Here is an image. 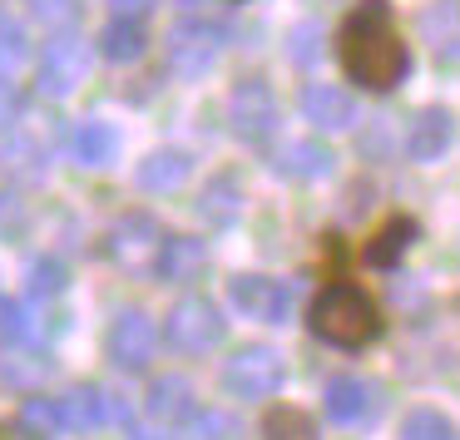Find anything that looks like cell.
I'll use <instances>...</instances> for the list:
<instances>
[{
	"label": "cell",
	"instance_id": "obj_1",
	"mask_svg": "<svg viewBox=\"0 0 460 440\" xmlns=\"http://www.w3.org/2000/svg\"><path fill=\"white\" fill-rule=\"evenodd\" d=\"M332 55H337L347 84L367 94H391L411 75V45L401 35L391 0H351L332 35Z\"/></svg>",
	"mask_w": 460,
	"mask_h": 440
},
{
	"label": "cell",
	"instance_id": "obj_2",
	"mask_svg": "<svg viewBox=\"0 0 460 440\" xmlns=\"http://www.w3.org/2000/svg\"><path fill=\"white\" fill-rule=\"evenodd\" d=\"M307 331L317 341H327V347L361 351V347H371V341H381L386 312H381V302L371 297L361 282L341 277V272H327L317 297L307 302Z\"/></svg>",
	"mask_w": 460,
	"mask_h": 440
},
{
	"label": "cell",
	"instance_id": "obj_3",
	"mask_svg": "<svg viewBox=\"0 0 460 440\" xmlns=\"http://www.w3.org/2000/svg\"><path fill=\"white\" fill-rule=\"evenodd\" d=\"M228 50V21L208 11H183L164 40V65L173 80H203Z\"/></svg>",
	"mask_w": 460,
	"mask_h": 440
},
{
	"label": "cell",
	"instance_id": "obj_4",
	"mask_svg": "<svg viewBox=\"0 0 460 440\" xmlns=\"http://www.w3.org/2000/svg\"><path fill=\"white\" fill-rule=\"evenodd\" d=\"M228 134L248 149H272L282 129V104L272 94V84L262 75H243L238 84L228 90Z\"/></svg>",
	"mask_w": 460,
	"mask_h": 440
},
{
	"label": "cell",
	"instance_id": "obj_5",
	"mask_svg": "<svg viewBox=\"0 0 460 440\" xmlns=\"http://www.w3.org/2000/svg\"><path fill=\"white\" fill-rule=\"evenodd\" d=\"M223 337H228V312L203 292L179 297L164 317V341H169L173 356H208L223 347Z\"/></svg>",
	"mask_w": 460,
	"mask_h": 440
},
{
	"label": "cell",
	"instance_id": "obj_6",
	"mask_svg": "<svg viewBox=\"0 0 460 440\" xmlns=\"http://www.w3.org/2000/svg\"><path fill=\"white\" fill-rule=\"evenodd\" d=\"M218 381H223V396L233 400H272L288 381V356L268 341H243V347L228 351Z\"/></svg>",
	"mask_w": 460,
	"mask_h": 440
},
{
	"label": "cell",
	"instance_id": "obj_7",
	"mask_svg": "<svg viewBox=\"0 0 460 440\" xmlns=\"http://www.w3.org/2000/svg\"><path fill=\"white\" fill-rule=\"evenodd\" d=\"M90 65H94V50L80 31H50V40L35 50V90L45 100H70L84 80H90Z\"/></svg>",
	"mask_w": 460,
	"mask_h": 440
},
{
	"label": "cell",
	"instance_id": "obj_8",
	"mask_svg": "<svg viewBox=\"0 0 460 440\" xmlns=\"http://www.w3.org/2000/svg\"><path fill=\"white\" fill-rule=\"evenodd\" d=\"M228 307L262 327H288L297 312V282L268 277V272H233L228 277Z\"/></svg>",
	"mask_w": 460,
	"mask_h": 440
},
{
	"label": "cell",
	"instance_id": "obj_9",
	"mask_svg": "<svg viewBox=\"0 0 460 440\" xmlns=\"http://www.w3.org/2000/svg\"><path fill=\"white\" fill-rule=\"evenodd\" d=\"M164 242V228L149 208H129L104 228V258L124 272H149L154 268V252Z\"/></svg>",
	"mask_w": 460,
	"mask_h": 440
},
{
	"label": "cell",
	"instance_id": "obj_10",
	"mask_svg": "<svg viewBox=\"0 0 460 440\" xmlns=\"http://www.w3.org/2000/svg\"><path fill=\"white\" fill-rule=\"evenodd\" d=\"M154 351H159V327H154L149 312L139 307H124L110 317V327H104V356H110L114 371H149Z\"/></svg>",
	"mask_w": 460,
	"mask_h": 440
},
{
	"label": "cell",
	"instance_id": "obj_11",
	"mask_svg": "<svg viewBox=\"0 0 460 440\" xmlns=\"http://www.w3.org/2000/svg\"><path fill=\"white\" fill-rule=\"evenodd\" d=\"M65 430H104V426H129V406L119 391L100 386V381H75L60 396Z\"/></svg>",
	"mask_w": 460,
	"mask_h": 440
},
{
	"label": "cell",
	"instance_id": "obj_12",
	"mask_svg": "<svg viewBox=\"0 0 460 440\" xmlns=\"http://www.w3.org/2000/svg\"><path fill=\"white\" fill-rule=\"evenodd\" d=\"M297 110H302V119H307L317 134H347V129L361 124L357 94H351L347 84H332V80H307L302 84Z\"/></svg>",
	"mask_w": 460,
	"mask_h": 440
},
{
	"label": "cell",
	"instance_id": "obj_13",
	"mask_svg": "<svg viewBox=\"0 0 460 440\" xmlns=\"http://www.w3.org/2000/svg\"><path fill=\"white\" fill-rule=\"evenodd\" d=\"M268 163L278 179L288 183H317V179H332L337 173V149H332L322 134H312V139H282L268 149Z\"/></svg>",
	"mask_w": 460,
	"mask_h": 440
},
{
	"label": "cell",
	"instance_id": "obj_14",
	"mask_svg": "<svg viewBox=\"0 0 460 440\" xmlns=\"http://www.w3.org/2000/svg\"><path fill=\"white\" fill-rule=\"evenodd\" d=\"M450 144H456V110H450V104H420V110L411 114L406 134H401V154H406L411 163L446 159Z\"/></svg>",
	"mask_w": 460,
	"mask_h": 440
},
{
	"label": "cell",
	"instance_id": "obj_15",
	"mask_svg": "<svg viewBox=\"0 0 460 440\" xmlns=\"http://www.w3.org/2000/svg\"><path fill=\"white\" fill-rule=\"evenodd\" d=\"M381 410V386L367 376H332L322 386V416L332 426H371Z\"/></svg>",
	"mask_w": 460,
	"mask_h": 440
},
{
	"label": "cell",
	"instance_id": "obj_16",
	"mask_svg": "<svg viewBox=\"0 0 460 440\" xmlns=\"http://www.w3.org/2000/svg\"><path fill=\"white\" fill-rule=\"evenodd\" d=\"M248 208V189H243L238 169H213L203 179V189L193 193V213H199L203 228H233Z\"/></svg>",
	"mask_w": 460,
	"mask_h": 440
},
{
	"label": "cell",
	"instance_id": "obj_17",
	"mask_svg": "<svg viewBox=\"0 0 460 440\" xmlns=\"http://www.w3.org/2000/svg\"><path fill=\"white\" fill-rule=\"evenodd\" d=\"M416 238H420L416 213H386V218L367 233V242L357 248V258L367 262V268H376V272H391V268H401V258H406L411 248H416Z\"/></svg>",
	"mask_w": 460,
	"mask_h": 440
},
{
	"label": "cell",
	"instance_id": "obj_18",
	"mask_svg": "<svg viewBox=\"0 0 460 440\" xmlns=\"http://www.w3.org/2000/svg\"><path fill=\"white\" fill-rule=\"evenodd\" d=\"M0 169L11 173L15 183L50 179V139H45V129H31V124L5 129V139H0Z\"/></svg>",
	"mask_w": 460,
	"mask_h": 440
},
{
	"label": "cell",
	"instance_id": "obj_19",
	"mask_svg": "<svg viewBox=\"0 0 460 440\" xmlns=\"http://www.w3.org/2000/svg\"><path fill=\"white\" fill-rule=\"evenodd\" d=\"M149 272L159 282H169V287H189V282H199L208 272V242L193 238V233H164Z\"/></svg>",
	"mask_w": 460,
	"mask_h": 440
},
{
	"label": "cell",
	"instance_id": "obj_20",
	"mask_svg": "<svg viewBox=\"0 0 460 440\" xmlns=\"http://www.w3.org/2000/svg\"><path fill=\"white\" fill-rule=\"evenodd\" d=\"M144 410H149V420L179 430V426H189L203 406H199V391H193V381L183 376V371H164V376H154L149 391H144Z\"/></svg>",
	"mask_w": 460,
	"mask_h": 440
},
{
	"label": "cell",
	"instance_id": "obj_21",
	"mask_svg": "<svg viewBox=\"0 0 460 440\" xmlns=\"http://www.w3.org/2000/svg\"><path fill=\"white\" fill-rule=\"evenodd\" d=\"M416 31L436 65H460V0H430V5H420Z\"/></svg>",
	"mask_w": 460,
	"mask_h": 440
},
{
	"label": "cell",
	"instance_id": "obj_22",
	"mask_svg": "<svg viewBox=\"0 0 460 440\" xmlns=\"http://www.w3.org/2000/svg\"><path fill=\"white\" fill-rule=\"evenodd\" d=\"M193 154L179 149V144H164V149H149L134 169V189L139 193H173L193 179Z\"/></svg>",
	"mask_w": 460,
	"mask_h": 440
},
{
	"label": "cell",
	"instance_id": "obj_23",
	"mask_svg": "<svg viewBox=\"0 0 460 440\" xmlns=\"http://www.w3.org/2000/svg\"><path fill=\"white\" fill-rule=\"evenodd\" d=\"M65 154H70L80 169H110L114 154H119V129L104 119H80L65 134Z\"/></svg>",
	"mask_w": 460,
	"mask_h": 440
},
{
	"label": "cell",
	"instance_id": "obj_24",
	"mask_svg": "<svg viewBox=\"0 0 460 440\" xmlns=\"http://www.w3.org/2000/svg\"><path fill=\"white\" fill-rule=\"evenodd\" d=\"M94 50L110 65H134L149 55V21H104L100 35H94Z\"/></svg>",
	"mask_w": 460,
	"mask_h": 440
},
{
	"label": "cell",
	"instance_id": "obj_25",
	"mask_svg": "<svg viewBox=\"0 0 460 440\" xmlns=\"http://www.w3.org/2000/svg\"><path fill=\"white\" fill-rule=\"evenodd\" d=\"M258 440H322V430L312 410L292 406V400H268L258 420Z\"/></svg>",
	"mask_w": 460,
	"mask_h": 440
},
{
	"label": "cell",
	"instance_id": "obj_26",
	"mask_svg": "<svg viewBox=\"0 0 460 440\" xmlns=\"http://www.w3.org/2000/svg\"><path fill=\"white\" fill-rule=\"evenodd\" d=\"M70 292V268L55 252H35L25 262V302H60Z\"/></svg>",
	"mask_w": 460,
	"mask_h": 440
},
{
	"label": "cell",
	"instance_id": "obj_27",
	"mask_svg": "<svg viewBox=\"0 0 460 440\" xmlns=\"http://www.w3.org/2000/svg\"><path fill=\"white\" fill-rule=\"evenodd\" d=\"M31 60H35L31 25H25L15 11H5V5H0V75L11 80V75H21Z\"/></svg>",
	"mask_w": 460,
	"mask_h": 440
},
{
	"label": "cell",
	"instance_id": "obj_28",
	"mask_svg": "<svg viewBox=\"0 0 460 440\" xmlns=\"http://www.w3.org/2000/svg\"><path fill=\"white\" fill-rule=\"evenodd\" d=\"M401 440H460V426L440 406H411L401 416Z\"/></svg>",
	"mask_w": 460,
	"mask_h": 440
},
{
	"label": "cell",
	"instance_id": "obj_29",
	"mask_svg": "<svg viewBox=\"0 0 460 440\" xmlns=\"http://www.w3.org/2000/svg\"><path fill=\"white\" fill-rule=\"evenodd\" d=\"M21 420L25 430H35L40 440H50V436H60L65 430V410H60V396H45V391H25L21 396Z\"/></svg>",
	"mask_w": 460,
	"mask_h": 440
},
{
	"label": "cell",
	"instance_id": "obj_30",
	"mask_svg": "<svg viewBox=\"0 0 460 440\" xmlns=\"http://www.w3.org/2000/svg\"><path fill=\"white\" fill-rule=\"evenodd\" d=\"M45 376H50V356H45V351H21V347H15L11 356L0 361V381L15 386L21 396H25V391H40Z\"/></svg>",
	"mask_w": 460,
	"mask_h": 440
},
{
	"label": "cell",
	"instance_id": "obj_31",
	"mask_svg": "<svg viewBox=\"0 0 460 440\" xmlns=\"http://www.w3.org/2000/svg\"><path fill=\"white\" fill-rule=\"evenodd\" d=\"M35 337V312L25 297H0V347L15 351V347H31Z\"/></svg>",
	"mask_w": 460,
	"mask_h": 440
},
{
	"label": "cell",
	"instance_id": "obj_32",
	"mask_svg": "<svg viewBox=\"0 0 460 440\" xmlns=\"http://www.w3.org/2000/svg\"><path fill=\"white\" fill-rule=\"evenodd\" d=\"M322 45H327V31H322L317 21H297L288 31V60L297 65V70H312V65L322 60Z\"/></svg>",
	"mask_w": 460,
	"mask_h": 440
},
{
	"label": "cell",
	"instance_id": "obj_33",
	"mask_svg": "<svg viewBox=\"0 0 460 440\" xmlns=\"http://www.w3.org/2000/svg\"><path fill=\"white\" fill-rule=\"evenodd\" d=\"M357 149H361V159L386 163L391 154L401 149V144H396V134H391L386 119H361V124H357Z\"/></svg>",
	"mask_w": 460,
	"mask_h": 440
},
{
	"label": "cell",
	"instance_id": "obj_34",
	"mask_svg": "<svg viewBox=\"0 0 460 440\" xmlns=\"http://www.w3.org/2000/svg\"><path fill=\"white\" fill-rule=\"evenodd\" d=\"M183 436L189 440H243V426L228 410H199V416L183 426Z\"/></svg>",
	"mask_w": 460,
	"mask_h": 440
},
{
	"label": "cell",
	"instance_id": "obj_35",
	"mask_svg": "<svg viewBox=\"0 0 460 440\" xmlns=\"http://www.w3.org/2000/svg\"><path fill=\"white\" fill-rule=\"evenodd\" d=\"M31 5V21L45 25V31H70L80 21V5L84 0H25Z\"/></svg>",
	"mask_w": 460,
	"mask_h": 440
},
{
	"label": "cell",
	"instance_id": "obj_36",
	"mask_svg": "<svg viewBox=\"0 0 460 440\" xmlns=\"http://www.w3.org/2000/svg\"><path fill=\"white\" fill-rule=\"evenodd\" d=\"M21 233H25V203H21V193L0 189V242L21 238Z\"/></svg>",
	"mask_w": 460,
	"mask_h": 440
},
{
	"label": "cell",
	"instance_id": "obj_37",
	"mask_svg": "<svg viewBox=\"0 0 460 440\" xmlns=\"http://www.w3.org/2000/svg\"><path fill=\"white\" fill-rule=\"evenodd\" d=\"M21 114H25V90L15 80H5V75H0V134L15 129V124H21Z\"/></svg>",
	"mask_w": 460,
	"mask_h": 440
},
{
	"label": "cell",
	"instance_id": "obj_38",
	"mask_svg": "<svg viewBox=\"0 0 460 440\" xmlns=\"http://www.w3.org/2000/svg\"><path fill=\"white\" fill-rule=\"evenodd\" d=\"M104 11H110L114 21H149L154 0H104Z\"/></svg>",
	"mask_w": 460,
	"mask_h": 440
},
{
	"label": "cell",
	"instance_id": "obj_39",
	"mask_svg": "<svg viewBox=\"0 0 460 440\" xmlns=\"http://www.w3.org/2000/svg\"><path fill=\"white\" fill-rule=\"evenodd\" d=\"M0 440H40L35 430H25L21 420H0Z\"/></svg>",
	"mask_w": 460,
	"mask_h": 440
},
{
	"label": "cell",
	"instance_id": "obj_40",
	"mask_svg": "<svg viewBox=\"0 0 460 440\" xmlns=\"http://www.w3.org/2000/svg\"><path fill=\"white\" fill-rule=\"evenodd\" d=\"M129 440H173V430L169 426H159V430H129Z\"/></svg>",
	"mask_w": 460,
	"mask_h": 440
}]
</instances>
